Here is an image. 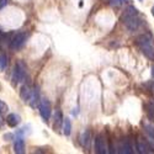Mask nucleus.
Returning a JSON list of instances; mask_svg holds the SVG:
<instances>
[{
    "label": "nucleus",
    "instance_id": "412c9836",
    "mask_svg": "<svg viewBox=\"0 0 154 154\" xmlns=\"http://www.w3.org/2000/svg\"><path fill=\"white\" fill-rule=\"evenodd\" d=\"M152 76H153V78H154V66L152 67Z\"/></svg>",
    "mask_w": 154,
    "mask_h": 154
},
{
    "label": "nucleus",
    "instance_id": "423d86ee",
    "mask_svg": "<svg viewBox=\"0 0 154 154\" xmlns=\"http://www.w3.org/2000/svg\"><path fill=\"white\" fill-rule=\"evenodd\" d=\"M25 41H26V33H17V35H15L14 36V38L11 40V42H10V48L11 49H14V51H16V49H19L20 47H22V45L25 43Z\"/></svg>",
    "mask_w": 154,
    "mask_h": 154
},
{
    "label": "nucleus",
    "instance_id": "2eb2a0df",
    "mask_svg": "<svg viewBox=\"0 0 154 154\" xmlns=\"http://www.w3.org/2000/svg\"><path fill=\"white\" fill-rule=\"evenodd\" d=\"M121 153H126V154H131V153H133V148H132V146L130 144V142L128 140H125V142L121 144Z\"/></svg>",
    "mask_w": 154,
    "mask_h": 154
},
{
    "label": "nucleus",
    "instance_id": "6ab92c4d",
    "mask_svg": "<svg viewBox=\"0 0 154 154\" xmlns=\"http://www.w3.org/2000/svg\"><path fill=\"white\" fill-rule=\"evenodd\" d=\"M14 139V134L12 133H6L4 134V140H8V142H10V140Z\"/></svg>",
    "mask_w": 154,
    "mask_h": 154
},
{
    "label": "nucleus",
    "instance_id": "0eeeda50",
    "mask_svg": "<svg viewBox=\"0 0 154 154\" xmlns=\"http://www.w3.org/2000/svg\"><path fill=\"white\" fill-rule=\"evenodd\" d=\"M20 122H21V117L19 116L17 113H10V115H8L6 123H8L10 127H16Z\"/></svg>",
    "mask_w": 154,
    "mask_h": 154
},
{
    "label": "nucleus",
    "instance_id": "f257e3e1",
    "mask_svg": "<svg viewBox=\"0 0 154 154\" xmlns=\"http://www.w3.org/2000/svg\"><path fill=\"white\" fill-rule=\"evenodd\" d=\"M121 21L130 31H136L140 25V20L138 17V10L134 6H128L123 12Z\"/></svg>",
    "mask_w": 154,
    "mask_h": 154
},
{
    "label": "nucleus",
    "instance_id": "4be33fe9",
    "mask_svg": "<svg viewBox=\"0 0 154 154\" xmlns=\"http://www.w3.org/2000/svg\"><path fill=\"white\" fill-rule=\"evenodd\" d=\"M150 11H152V15H153V16H154V5H153V6H152V10H150Z\"/></svg>",
    "mask_w": 154,
    "mask_h": 154
},
{
    "label": "nucleus",
    "instance_id": "6e6552de",
    "mask_svg": "<svg viewBox=\"0 0 154 154\" xmlns=\"http://www.w3.org/2000/svg\"><path fill=\"white\" fill-rule=\"evenodd\" d=\"M63 120H64V117H63L62 111L59 109L56 110V112H54V125H53L54 131L56 130H59V128L63 126Z\"/></svg>",
    "mask_w": 154,
    "mask_h": 154
},
{
    "label": "nucleus",
    "instance_id": "5701e85b",
    "mask_svg": "<svg viewBox=\"0 0 154 154\" xmlns=\"http://www.w3.org/2000/svg\"><path fill=\"white\" fill-rule=\"evenodd\" d=\"M139 2H142V0H139Z\"/></svg>",
    "mask_w": 154,
    "mask_h": 154
},
{
    "label": "nucleus",
    "instance_id": "4468645a",
    "mask_svg": "<svg viewBox=\"0 0 154 154\" xmlns=\"http://www.w3.org/2000/svg\"><path fill=\"white\" fill-rule=\"evenodd\" d=\"M9 66V58L6 54L0 53V70H5Z\"/></svg>",
    "mask_w": 154,
    "mask_h": 154
},
{
    "label": "nucleus",
    "instance_id": "9d476101",
    "mask_svg": "<svg viewBox=\"0 0 154 154\" xmlns=\"http://www.w3.org/2000/svg\"><path fill=\"white\" fill-rule=\"evenodd\" d=\"M14 152L17 154H22L25 152V140L22 137H19L14 143Z\"/></svg>",
    "mask_w": 154,
    "mask_h": 154
},
{
    "label": "nucleus",
    "instance_id": "aec40b11",
    "mask_svg": "<svg viewBox=\"0 0 154 154\" xmlns=\"http://www.w3.org/2000/svg\"><path fill=\"white\" fill-rule=\"evenodd\" d=\"M6 4H8V0H0V9L4 8Z\"/></svg>",
    "mask_w": 154,
    "mask_h": 154
},
{
    "label": "nucleus",
    "instance_id": "ddd939ff",
    "mask_svg": "<svg viewBox=\"0 0 154 154\" xmlns=\"http://www.w3.org/2000/svg\"><path fill=\"white\" fill-rule=\"evenodd\" d=\"M80 143L83 144V147L89 148V144H90V132H89L88 130L82 133V136H80Z\"/></svg>",
    "mask_w": 154,
    "mask_h": 154
},
{
    "label": "nucleus",
    "instance_id": "9b49d317",
    "mask_svg": "<svg viewBox=\"0 0 154 154\" xmlns=\"http://www.w3.org/2000/svg\"><path fill=\"white\" fill-rule=\"evenodd\" d=\"M31 94H32V90L30 89V86H27V85H23V86L21 88V90H20V97H21V99H22L25 102L30 100Z\"/></svg>",
    "mask_w": 154,
    "mask_h": 154
},
{
    "label": "nucleus",
    "instance_id": "f8f14e48",
    "mask_svg": "<svg viewBox=\"0 0 154 154\" xmlns=\"http://www.w3.org/2000/svg\"><path fill=\"white\" fill-rule=\"evenodd\" d=\"M63 134L64 136H70V133H72V122H70V120L68 119V117H66L63 120Z\"/></svg>",
    "mask_w": 154,
    "mask_h": 154
},
{
    "label": "nucleus",
    "instance_id": "f3484780",
    "mask_svg": "<svg viewBox=\"0 0 154 154\" xmlns=\"http://www.w3.org/2000/svg\"><path fill=\"white\" fill-rule=\"evenodd\" d=\"M9 110V106L6 105V102H4L3 100H0V116L4 113H6V111Z\"/></svg>",
    "mask_w": 154,
    "mask_h": 154
},
{
    "label": "nucleus",
    "instance_id": "39448f33",
    "mask_svg": "<svg viewBox=\"0 0 154 154\" xmlns=\"http://www.w3.org/2000/svg\"><path fill=\"white\" fill-rule=\"evenodd\" d=\"M95 152L99 154H105L107 153V147H106V140L104 134H97L95 137Z\"/></svg>",
    "mask_w": 154,
    "mask_h": 154
},
{
    "label": "nucleus",
    "instance_id": "a211bd4d",
    "mask_svg": "<svg viewBox=\"0 0 154 154\" xmlns=\"http://www.w3.org/2000/svg\"><path fill=\"white\" fill-rule=\"evenodd\" d=\"M128 0H110V5L113 6V8H117V6H121L122 4H125Z\"/></svg>",
    "mask_w": 154,
    "mask_h": 154
},
{
    "label": "nucleus",
    "instance_id": "f03ea898",
    "mask_svg": "<svg viewBox=\"0 0 154 154\" xmlns=\"http://www.w3.org/2000/svg\"><path fill=\"white\" fill-rule=\"evenodd\" d=\"M137 45L142 53L150 60H154V45H153V37L149 33L140 35L137 38Z\"/></svg>",
    "mask_w": 154,
    "mask_h": 154
},
{
    "label": "nucleus",
    "instance_id": "dca6fc26",
    "mask_svg": "<svg viewBox=\"0 0 154 154\" xmlns=\"http://www.w3.org/2000/svg\"><path fill=\"white\" fill-rule=\"evenodd\" d=\"M148 149H149V147H148L147 143L140 142V140H139V142H137V152H138V153H140V154L147 153V152H149Z\"/></svg>",
    "mask_w": 154,
    "mask_h": 154
},
{
    "label": "nucleus",
    "instance_id": "7ed1b4c3",
    "mask_svg": "<svg viewBox=\"0 0 154 154\" xmlns=\"http://www.w3.org/2000/svg\"><path fill=\"white\" fill-rule=\"evenodd\" d=\"M26 64H25L22 60H19L17 64L14 68V72H12V78H11V83L14 86H16L20 82H23L25 78H26Z\"/></svg>",
    "mask_w": 154,
    "mask_h": 154
},
{
    "label": "nucleus",
    "instance_id": "20e7f679",
    "mask_svg": "<svg viewBox=\"0 0 154 154\" xmlns=\"http://www.w3.org/2000/svg\"><path fill=\"white\" fill-rule=\"evenodd\" d=\"M38 110H40V115L45 121H48V119L51 117V102L48 101V99H41L38 102Z\"/></svg>",
    "mask_w": 154,
    "mask_h": 154
},
{
    "label": "nucleus",
    "instance_id": "1a4fd4ad",
    "mask_svg": "<svg viewBox=\"0 0 154 154\" xmlns=\"http://www.w3.org/2000/svg\"><path fill=\"white\" fill-rule=\"evenodd\" d=\"M30 102V106L31 107H36V105L40 102V91H38V88H35L33 90H32V94H31V97L29 100Z\"/></svg>",
    "mask_w": 154,
    "mask_h": 154
}]
</instances>
